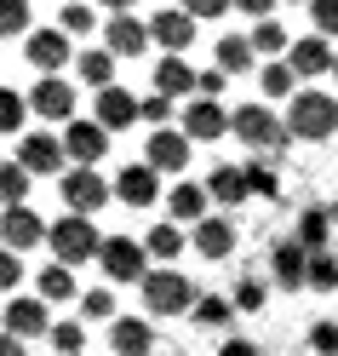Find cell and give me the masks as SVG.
I'll use <instances>...</instances> for the list:
<instances>
[{
  "label": "cell",
  "mask_w": 338,
  "mask_h": 356,
  "mask_svg": "<svg viewBox=\"0 0 338 356\" xmlns=\"http://www.w3.org/2000/svg\"><path fill=\"white\" fill-rule=\"evenodd\" d=\"M144 259H149V248H144L138 236H109L98 264H103V276H109V282H144V276H149V264H144Z\"/></svg>",
  "instance_id": "obj_6"
},
{
  "label": "cell",
  "mask_w": 338,
  "mask_h": 356,
  "mask_svg": "<svg viewBox=\"0 0 338 356\" xmlns=\"http://www.w3.org/2000/svg\"><path fill=\"white\" fill-rule=\"evenodd\" d=\"M332 230H338V225H332V207H304V213H298V230H292V236H298L310 253H327Z\"/></svg>",
  "instance_id": "obj_28"
},
{
  "label": "cell",
  "mask_w": 338,
  "mask_h": 356,
  "mask_svg": "<svg viewBox=\"0 0 338 356\" xmlns=\"http://www.w3.org/2000/svg\"><path fill=\"white\" fill-rule=\"evenodd\" d=\"M63 149H69L75 167H98L103 149H109V127L103 121H69L63 127Z\"/></svg>",
  "instance_id": "obj_14"
},
{
  "label": "cell",
  "mask_w": 338,
  "mask_h": 356,
  "mask_svg": "<svg viewBox=\"0 0 338 356\" xmlns=\"http://www.w3.org/2000/svg\"><path fill=\"white\" fill-rule=\"evenodd\" d=\"M144 161H149L155 172H189V138H184V127H161V132H149Z\"/></svg>",
  "instance_id": "obj_13"
},
{
  "label": "cell",
  "mask_w": 338,
  "mask_h": 356,
  "mask_svg": "<svg viewBox=\"0 0 338 356\" xmlns=\"http://www.w3.org/2000/svg\"><path fill=\"white\" fill-rule=\"evenodd\" d=\"M327 207H332V225H338V202H327Z\"/></svg>",
  "instance_id": "obj_53"
},
{
  "label": "cell",
  "mask_w": 338,
  "mask_h": 356,
  "mask_svg": "<svg viewBox=\"0 0 338 356\" xmlns=\"http://www.w3.org/2000/svg\"><path fill=\"white\" fill-rule=\"evenodd\" d=\"M287 127H292L298 144H327L338 132V98L321 92V86H304V92L287 104Z\"/></svg>",
  "instance_id": "obj_3"
},
{
  "label": "cell",
  "mask_w": 338,
  "mask_h": 356,
  "mask_svg": "<svg viewBox=\"0 0 338 356\" xmlns=\"http://www.w3.org/2000/svg\"><path fill=\"white\" fill-rule=\"evenodd\" d=\"M81 322H121L115 293H109V287H86L81 293Z\"/></svg>",
  "instance_id": "obj_36"
},
{
  "label": "cell",
  "mask_w": 338,
  "mask_h": 356,
  "mask_svg": "<svg viewBox=\"0 0 338 356\" xmlns=\"http://www.w3.org/2000/svg\"><path fill=\"white\" fill-rule=\"evenodd\" d=\"M178 127H184L189 144H212V138H223V132H230V109H223L218 98H189L184 115H178Z\"/></svg>",
  "instance_id": "obj_8"
},
{
  "label": "cell",
  "mask_w": 338,
  "mask_h": 356,
  "mask_svg": "<svg viewBox=\"0 0 338 356\" xmlns=\"http://www.w3.org/2000/svg\"><path fill=\"white\" fill-rule=\"evenodd\" d=\"M24 345H29V339H12V333H6V345H0V356H29Z\"/></svg>",
  "instance_id": "obj_52"
},
{
  "label": "cell",
  "mask_w": 338,
  "mask_h": 356,
  "mask_svg": "<svg viewBox=\"0 0 338 356\" xmlns=\"http://www.w3.org/2000/svg\"><path fill=\"white\" fill-rule=\"evenodd\" d=\"M304 6H315V0H304Z\"/></svg>",
  "instance_id": "obj_54"
},
{
  "label": "cell",
  "mask_w": 338,
  "mask_h": 356,
  "mask_svg": "<svg viewBox=\"0 0 338 356\" xmlns=\"http://www.w3.org/2000/svg\"><path fill=\"white\" fill-rule=\"evenodd\" d=\"M310 350L315 356H338V322H310Z\"/></svg>",
  "instance_id": "obj_43"
},
{
  "label": "cell",
  "mask_w": 338,
  "mask_h": 356,
  "mask_svg": "<svg viewBox=\"0 0 338 356\" xmlns=\"http://www.w3.org/2000/svg\"><path fill=\"white\" fill-rule=\"evenodd\" d=\"M195 24L201 17L184 12V6H161L149 17V35H155V47H161V58H184L189 52V40H195Z\"/></svg>",
  "instance_id": "obj_7"
},
{
  "label": "cell",
  "mask_w": 338,
  "mask_h": 356,
  "mask_svg": "<svg viewBox=\"0 0 338 356\" xmlns=\"http://www.w3.org/2000/svg\"><path fill=\"white\" fill-rule=\"evenodd\" d=\"M230 132H235L241 144H253V149H269V155H287L292 144H298V138H292V127L269 104H235L230 109Z\"/></svg>",
  "instance_id": "obj_1"
},
{
  "label": "cell",
  "mask_w": 338,
  "mask_h": 356,
  "mask_svg": "<svg viewBox=\"0 0 338 356\" xmlns=\"http://www.w3.org/2000/svg\"><path fill=\"white\" fill-rule=\"evenodd\" d=\"M144 121H149L155 132H161L167 121H178V109H172V98H167V92H149V98H144Z\"/></svg>",
  "instance_id": "obj_44"
},
{
  "label": "cell",
  "mask_w": 338,
  "mask_h": 356,
  "mask_svg": "<svg viewBox=\"0 0 338 356\" xmlns=\"http://www.w3.org/2000/svg\"><path fill=\"white\" fill-rule=\"evenodd\" d=\"M230 6H235V0H189V12H195V17H223Z\"/></svg>",
  "instance_id": "obj_49"
},
{
  "label": "cell",
  "mask_w": 338,
  "mask_h": 356,
  "mask_svg": "<svg viewBox=\"0 0 338 356\" xmlns=\"http://www.w3.org/2000/svg\"><path fill=\"white\" fill-rule=\"evenodd\" d=\"M92 121H103L109 132H126L144 121V98L126 86H103V92H92Z\"/></svg>",
  "instance_id": "obj_9"
},
{
  "label": "cell",
  "mask_w": 338,
  "mask_h": 356,
  "mask_svg": "<svg viewBox=\"0 0 338 356\" xmlns=\"http://www.w3.org/2000/svg\"><path fill=\"white\" fill-rule=\"evenodd\" d=\"M258 86H264V98H287V104L304 92V86H298V70H292L287 58H269L264 70H258Z\"/></svg>",
  "instance_id": "obj_29"
},
{
  "label": "cell",
  "mask_w": 338,
  "mask_h": 356,
  "mask_svg": "<svg viewBox=\"0 0 338 356\" xmlns=\"http://www.w3.org/2000/svg\"><path fill=\"white\" fill-rule=\"evenodd\" d=\"M332 81H338V70H332Z\"/></svg>",
  "instance_id": "obj_55"
},
{
  "label": "cell",
  "mask_w": 338,
  "mask_h": 356,
  "mask_svg": "<svg viewBox=\"0 0 338 356\" xmlns=\"http://www.w3.org/2000/svg\"><path fill=\"white\" fill-rule=\"evenodd\" d=\"M304 287H315V293L338 287V259H332V253H310V282H304Z\"/></svg>",
  "instance_id": "obj_42"
},
{
  "label": "cell",
  "mask_w": 338,
  "mask_h": 356,
  "mask_svg": "<svg viewBox=\"0 0 338 356\" xmlns=\"http://www.w3.org/2000/svg\"><path fill=\"white\" fill-rule=\"evenodd\" d=\"M12 161H24L29 172H52V167L69 161V149H63V138H52V132H24Z\"/></svg>",
  "instance_id": "obj_20"
},
{
  "label": "cell",
  "mask_w": 338,
  "mask_h": 356,
  "mask_svg": "<svg viewBox=\"0 0 338 356\" xmlns=\"http://www.w3.org/2000/svg\"><path fill=\"white\" fill-rule=\"evenodd\" d=\"M29 115H35V104L24 92H0V132H24Z\"/></svg>",
  "instance_id": "obj_39"
},
{
  "label": "cell",
  "mask_w": 338,
  "mask_h": 356,
  "mask_svg": "<svg viewBox=\"0 0 338 356\" xmlns=\"http://www.w3.org/2000/svg\"><path fill=\"white\" fill-rule=\"evenodd\" d=\"M246 184L258 202H281V167L276 161H246Z\"/></svg>",
  "instance_id": "obj_34"
},
{
  "label": "cell",
  "mask_w": 338,
  "mask_h": 356,
  "mask_svg": "<svg viewBox=\"0 0 338 356\" xmlns=\"http://www.w3.org/2000/svg\"><path fill=\"white\" fill-rule=\"evenodd\" d=\"M115 195H121V202L126 207H155V202H161V172H155L149 161H132V167H121V178H115Z\"/></svg>",
  "instance_id": "obj_15"
},
{
  "label": "cell",
  "mask_w": 338,
  "mask_h": 356,
  "mask_svg": "<svg viewBox=\"0 0 338 356\" xmlns=\"http://www.w3.org/2000/svg\"><path fill=\"white\" fill-rule=\"evenodd\" d=\"M35 293L47 299V305H63V299H81V287H75V270L69 264H40V276H35Z\"/></svg>",
  "instance_id": "obj_26"
},
{
  "label": "cell",
  "mask_w": 338,
  "mask_h": 356,
  "mask_svg": "<svg viewBox=\"0 0 338 356\" xmlns=\"http://www.w3.org/2000/svg\"><path fill=\"white\" fill-rule=\"evenodd\" d=\"M138 293H144V310H149V316H184V310L201 305V287H195L184 270H172V264H155V270L138 282Z\"/></svg>",
  "instance_id": "obj_2"
},
{
  "label": "cell",
  "mask_w": 338,
  "mask_h": 356,
  "mask_svg": "<svg viewBox=\"0 0 338 356\" xmlns=\"http://www.w3.org/2000/svg\"><path fill=\"white\" fill-rule=\"evenodd\" d=\"M24 276H29V270H24V259H17V253L0 259V287H6L12 299H17V287H24Z\"/></svg>",
  "instance_id": "obj_46"
},
{
  "label": "cell",
  "mask_w": 338,
  "mask_h": 356,
  "mask_svg": "<svg viewBox=\"0 0 338 356\" xmlns=\"http://www.w3.org/2000/svg\"><path fill=\"white\" fill-rule=\"evenodd\" d=\"M144 248H149V259H178L184 253V230H178L172 218H161V225L144 230Z\"/></svg>",
  "instance_id": "obj_31"
},
{
  "label": "cell",
  "mask_w": 338,
  "mask_h": 356,
  "mask_svg": "<svg viewBox=\"0 0 338 356\" xmlns=\"http://www.w3.org/2000/svg\"><path fill=\"white\" fill-rule=\"evenodd\" d=\"M52 236V225L35 207H6V253H29Z\"/></svg>",
  "instance_id": "obj_22"
},
{
  "label": "cell",
  "mask_w": 338,
  "mask_h": 356,
  "mask_svg": "<svg viewBox=\"0 0 338 356\" xmlns=\"http://www.w3.org/2000/svg\"><path fill=\"white\" fill-rule=\"evenodd\" d=\"M218 356H264V350H258L253 339H241V333H230V339L218 345Z\"/></svg>",
  "instance_id": "obj_48"
},
{
  "label": "cell",
  "mask_w": 338,
  "mask_h": 356,
  "mask_svg": "<svg viewBox=\"0 0 338 356\" xmlns=\"http://www.w3.org/2000/svg\"><path fill=\"white\" fill-rule=\"evenodd\" d=\"M29 167L24 161H6V167H0V202H6V207H29Z\"/></svg>",
  "instance_id": "obj_32"
},
{
  "label": "cell",
  "mask_w": 338,
  "mask_h": 356,
  "mask_svg": "<svg viewBox=\"0 0 338 356\" xmlns=\"http://www.w3.org/2000/svg\"><path fill=\"white\" fill-rule=\"evenodd\" d=\"M223 86H230V75H223V70H201L195 98H223Z\"/></svg>",
  "instance_id": "obj_47"
},
{
  "label": "cell",
  "mask_w": 338,
  "mask_h": 356,
  "mask_svg": "<svg viewBox=\"0 0 338 356\" xmlns=\"http://www.w3.org/2000/svg\"><path fill=\"white\" fill-rule=\"evenodd\" d=\"M98 6H103L109 17H121V12H132V6H138V0H98Z\"/></svg>",
  "instance_id": "obj_51"
},
{
  "label": "cell",
  "mask_w": 338,
  "mask_h": 356,
  "mask_svg": "<svg viewBox=\"0 0 338 356\" xmlns=\"http://www.w3.org/2000/svg\"><path fill=\"white\" fill-rule=\"evenodd\" d=\"M269 276H276L281 287H304L310 282V248H304L298 236H287V241L269 248Z\"/></svg>",
  "instance_id": "obj_18"
},
{
  "label": "cell",
  "mask_w": 338,
  "mask_h": 356,
  "mask_svg": "<svg viewBox=\"0 0 338 356\" xmlns=\"http://www.w3.org/2000/svg\"><path fill=\"white\" fill-rule=\"evenodd\" d=\"M24 58L35 63V70H40V75H58V70H63V63H75L81 52L69 47V35H63L58 24H47V29H35V35L24 40Z\"/></svg>",
  "instance_id": "obj_10"
},
{
  "label": "cell",
  "mask_w": 338,
  "mask_h": 356,
  "mask_svg": "<svg viewBox=\"0 0 338 356\" xmlns=\"http://www.w3.org/2000/svg\"><path fill=\"white\" fill-rule=\"evenodd\" d=\"M0 29L6 35H35V12H29V0H0Z\"/></svg>",
  "instance_id": "obj_40"
},
{
  "label": "cell",
  "mask_w": 338,
  "mask_h": 356,
  "mask_svg": "<svg viewBox=\"0 0 338 356\" xmlns=\"http://www.w3.org/2000/svg\"><path fill=\"white\" fill-rule=\"evenodd\" d=\"M109 350H115V356H149V350H155L149 316H121V322H109Z\"/></svg>",
  "instance_id": "obj_23"
},
{
  "label": "cell",
  "mask_w": 338,
  "mask_h": 356,
  "mask_svg": "<svg viewBox=\"0 0 338 356\" xmlns=\"http://www.w3.org/2000/svg\"><path fill=\"white\" fill-rule=\"evenodd\" d=\"M58 190H63V202H69V213H86V218L115 195V184H109L98 167H69V172L58 178Z\"/></svg>",
  "instance_id": "obj_5"
},
{
  "label": "cell",
  "mask_w": 338,
  "mask_h": 356,
  "mask_svg": "<svg viewBox=\"0 0 338 356\" xmlns=\"http://www.w3.org/2000/svg\"><path fill=\"white\" fill-rule=\"evenodd\" d=\"M253 58H258L253 35H223L218 40V70L223 75H246V70H253Z\"/></svg>",
  "instance_id": "obj_30"
},
{
  "label": "cell",
  "mask_w": 338,
  "mask_h": 356,
  "mask_svg": "<svg viewBox=\"0 0 338 356\" xmlns=\"http://www.w3.org/2000/svg\"><path fill=\"white\" fill-rule=\"evenodd\" d=\"M230 299H235V310H264V299H269V287H264L258 276H235V287H230Z\"/></svg>",
  "instance_id": "obj_41"
},
{
  "label": "cell",
  "mask_w": 338,
  "mask_h": 356,
  "mask_svg": "<svg viewBox=\"0 0 338 356\" xmlns=\"http://www.w3.org/2000/svg\"><path fill=\"white\" fill-rule=\"evenodd\" d=\"M195 86H201V70H189V58H161V63H155V92L195 98Z\"/></svg>",
  "instance_id": "obj_25"
},
{
  "label": "cell",
  "mask_w": 338,
  "mask_h": 356,
  "mask_svg": "<svg viewBox=\"0 0 338 356\" xmlns=\"http://www.w3.org/2000/svg\"><path fill=\"white\" fill-rule=\"evenodd\" d=\"M269 6H276V0H235V12H253L258 24H264V17H269Z\"/></svg>",
  "instance_id": "obj_50"
},
{
  "label": "cell",
  "mask_w": 338,
  "mask_h": 356,
  "mask_svg": "<svg viewBox=\"0 0 338 356\" xmlns=\"http://www.w3.org/2000/svg\"><path fill=\"white\" fill-rule=\"evenodd\" d=\"M207 195H212L218 207H241L246 195H253V184H246V167H235V161L212 167V172H207Z\"/></svg>",
  "instance_id": "obj_24"
},
{
  "label": "cell",
  "mask_w": 338,
  "mask_h": 356,
  "mask_svg": "<svg viewBox=\"0 0 338 356\" xmlns=\"http://www.w3.org/2000/svg\"><path fill=\"white\" fill-rule=\"evenodd\" d=\"M29 104H35V115H40V121H63V127L81 121V115H75V86L63 81V75H40V81H35V92H29Z\"/></svg>",
  "instance_id": "obj_12"
},
{
  "label": "cell",
  "mask_w": 338,
  "mask_h": 356,
  "mask_svg": "<svg viewBox=\"0 0 338 356\" xmlns=\"http://www.w3.org/2000/svg\"><path fill=\"white\" fill-rule=\"evenodd\" d=\"M287 63L298 70V81H304V75H332V70H338V47H332L327 35H304V40H292Z\"/></svg>",
  "instance_id": "obj_17"
},
{
  "label": "cell",
  "mask_w": 338,
  "mask_h": 356,
  "mask_svg": "<svg viewBox=\"0 0 338 356\" xmlns=\"http://www.w3.org/2000/svg\"><path fill=\"white\" fill-rule=\"evenodd\" d=\"M207 207H212V195H207V184H195V178H178V184L167 190V213H172V225H201L207 218Z\"/></svg>",
  "instance_id": "obj_19"
},
{
  "label": "cell",
  "mask_w": 338,
  "mask_h": 356,
  "mask_svg": "<svg viewBox=\"0 0 338 356\" xmlns=\"http://www.w3.org/2000/svg\"><path fill=\"white\" fill-rule=\"evenodd\" d=\"M310 17H315V29H321L327 40H338V0H315Z\"/></svg>",
  "instance_id": "obj_45"
},
{
  "label": "cell",
  "mask_w": 338,
  "mask_h": 356,
  "mask_svg": "<svg viewBox=\"0 0 338 356\" xmlns=\"http://www.w3.org/2000/svg\"><path fill=\"white\" fill-rule=\"evenodd\" d=\"M58 29H63V35H92V29H103V24H98V12L86 6V0H69V6L58 12Z\"/></svg>",
  "instance_id": "obj_38"
},
{
  "label": "cell",
  "mask_w": 338,
  "mask_h": 356,
  "mask_svg": "<svg viewBox=\"0 0 338 356\" xmlns=\"http://www.w3.org/2000/svg\"><path fill=\"white\" fill-rule=\"evenodd\" d=\"M52 350L58 356H86V322H52Z\"/></svg>",
  "instance_id": "obj_37"
},
{
  "label": "cell",
  "mask_w": 338,
  "mask_h": 356,
  "mask_svg": "<svg viewBox=\"0 0 338 356\" xmlns=\"http://www.w3.org/2000/svg\"><path fill=\"white\" fill-rule=\"evenodd\" d=\"M246 35H253V47H258L264 58H287V52H292V40H287V29L276 24V17H264V24H253Z\"/></svg>",
  "instance_id": "obj_35"
},
{
  "label": "cell",
  "mask_w": 338,
  "mask_h": 356,
  "mask_svg": "<svg viewBox=\"0 0 338 356\" xmlns=\"http://www.w3.org/2000/svg\"><path fill=\"white\" fill-rule=\"evenodd\" d=\"M149 40H155L149 24H144V17H132V12H121V17H109V24H103V47L115 52V58H138Z\"/></svg>",
  "instance_id": "obj_21"
},
{
  "label": "cell",
  "mask_w": 338,
  "mask_h": 356,
  "mask_svg": "<svg viewBox=\"0 0 338 356\" xmlns=\"http://www.w3.org/2000/svg\"><path fill=\"white\" fill-rule=\"evenodd\" d=\"M189 316H195L201 327H230V322H235V299H230V293H201V305L189 310Z\"/></svg>",
  "instance_id": "obj_33"
},
{
  "label": "cell",
  "mask_w": 338,
  "mask_h": 356,
  "mask_svg": "<svg viewBox=\"0 0 338 356\" xmlns=\"http://www.w3.org/2000/svg\"><path fill=\"white\" fill-rule=\"evenodd\" d=\"M103 241L109 236H98V225L86 213H63V218H52V236H47V248H52V259L58 264H92V259H103Z\"/></svg>",
  "instance_id": "obj_4"
},
{
  "label": "cell",
  "mask_w": 338,
  "mask_h": 356,
  "mask_svg": "<svg viewBox=\"0 0 338 356\" xmlns=\"http://www.w3.org/2000/svg\"><path fill=\"white\" fill-rule=\"evenodd\" d=\"M75 75L92 86V92H103V86H115V52L109 47H86L81 58H75Z\"/></svg>",
  "instance_id": "obj_27"
},
{
  "label": "cell",
  "mask_w": 338,
  "mask_h": 356,
  "mask_svg": "<svg viewBox=\"0 0 338 356\" xmlns=\"http://www.w3.org/2000/svg\"><path fill=\"white\" fill-rule=\"evenodd\" d=\"M189 241H195L201 259H235V218H230V213H207V218L189 230Z\"/></svg>",
  "instance_id": "obj_16"
},
{
  "label": "cell",
  "mask_w": 338,
  "mask_h": 356,
  "mask_svg": "<svg viewBox=\"0 0 338 356\" xmlns=\"http://www.w3.org/2000/svg\"><path fill=\"white\" fill-rule=\"evenodd\" d=\"M6 333H12V339H47V333H52V310H47V299H40V293H17V299H6Z\"/></svg>",
  "instance_id": "obj_11"
}]
</instances>
